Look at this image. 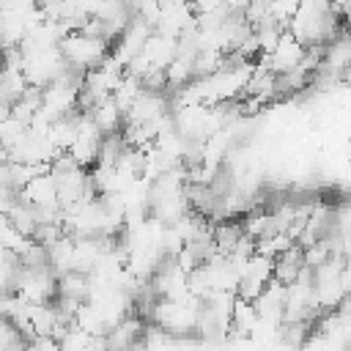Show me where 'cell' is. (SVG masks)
<instances>
[{"label":"cell","mask_w":351,"mask_h":351,"mask_svg":"<svg viewBox=\"0 0 351 351\" xmlns=\"http://www.w3.org/2000/svg\"><path fill=\"white\" fill-rule=\"evenodd\" d=\"M22 58H25L22 74H25L27 85L38 88V90H44L47 85L58 82L69 71V63H66L60 47L58 49H47V52H27V55L22 52Z\"/></svg>","instance_id":"4"},{"label":"cell","mask_w":351,"mask_h":351,"mask_svg":"<svg viewBox=\"0 0 351 351\" xmlns=\"http://www.w3.org/2000/svg\"><path fill=\"white\" fill-rule=\"evenodd\" d=\"M274 280V261L263 258V255H252L244 269H241V277H239V288H236V296L244 299V302H255L266 285Z\"/></svg>","instance_id":"7"},{"label":"cell","mask_w":351,"mask_h":351,"mask_svg":"<svg viewBox=\"0 0 351 351\" xmlns=\"http://www.w3.org/2000/svg\"><path fill=\"white\" fill-rule=\"evenodd\" d=\"M340 14L335 5L329 3H315V0H307V3H299L291 25H288V33L304 47V49H324L337 33H340Z\"/></svg>","instance_id":"1"},{"label":"cell","mask_w":351,"mask_h":351,"mask_svg":"<svg viewBox=\"0 0 351 351\" xmlns=\"http://www.w3.org/2000/svg\"><path fill=\"white\" fill-rule=\"evenodd\" d=\"M176 55H178V38H173V36H165V33H151V38L145 41V47H143V52H140V58L154 69V71H165L173 60H176Z\"/></svg>","instance_id":"8"},{"label":"cell","mask_w":351,"mask_h":351,"mask_svg":"<svg viewBox=\"0 0 351 351\" xmlns=\"http://www.w3.org/2000/svg\"><path fill=\"white\" fill-rule=\"evenodd\" d=\"M304 55H307V49L285 30L282 38L277 41V47L261 58V66H263L266 71H271L274 77H285V74H293V71L302 66Z\"/></svg>","instance_id":"6"},{"label":"cell","mask_w":351,"mask_h":351,"mask_svg":"<svg viewBox=\"0 0 351 351\" xmlns=\"http://www.w3.org/2000/svg\"><path fill=\"white\" fill-rule=\"evenodd\" d=\"M19 200L30 208H60L58 203V184L49 173H41L36 176L22 192H19Z\"/></svg>","instance_id":"10"},{"label":"cell","mask_w":351,"mask_h":351,"mask_svg":"<svg viewBox=\"0 0 351 351\" xmlns=\"http://www.w3.org/2000/svg\"><path fill=\"white\" fill-rule=\"evenodd\" d=\"M200 310H203V299L192 293L178 302L156 299V304L151 307V326H159L173 337H189V335H197Z\"/></svg>","instance_id":"2"},{"label":"cell","mask_w":351,"mask_h":351,"mask_svg":"<svg viewBox=\"0 0 351 351\" xmlns=\"http://www.w3.org/2000/svg\"><path fill=\"white\" fill-rule=\"evenodd\" d=\"M58 291V274L49 266H19L14 293L27 304H49Z\"/></svg>","instance_id":"5"},{"label":"cell","mask_w":351,"mask_h":351,"mask_svg":"<svg viewBox=\"0 0 351 351\" xmlns=\"http://www.w3.org/2000/svg\"><path fill=\"white\" fill-rule=\"evenodd\" d=\"M27 351H60V343L55 337H33L27 340Z\"/></svg>","instance_id":"14"},{"label":"cell","mask_w":351,"mask_h":351,"mask_svg":"<svg viewBox=\"0 0 351 351\" xmlns=\"http://www.w3.org/2000/svg\"><path fill=\"white\" fill-rule=\"evenodd\" d=\"M189 25H195V14L189 3H159V22L156 33L178 38Z\"/></svg>","instance_id":"9"},{"label":"cell","mask_w":351,"mask_h":351,"mask_svg":"<svg viewBox=\"0 0 351 351\" xmlns=\"http://www.w3.org/2000/svg\"><path fill=\"white\" fill-rule=\"evenodd\" d=\"M58 293H60V299H69V302L85 304V302H88V296H90V274L69 271V274L58 277Z\"/></svg>","instance_id":"13"},{"label":"cell","mask_w":351,"mask_h":351,"mask_svg":"<svg viewBox=\"0 0 351 351\" xmlns=\"http://www.w3.org/2000/svg\"><path fill=\"white\" fill-rule=\"evenodd\" d=\"M261 324V315L255 310V302H244L236 296V304H233V313H230V337H252L255 329Z\"/></svg>","instance_id":"12"},{"label":"cell","mask_w":351,"mask_h":351,"mask_svg":"<svg viewBox=\"0 0 351 351\" xmlns=\"http://www.w3.org/2000/svg\"><path fill=\"white\" fill-rule=\"evenodd\" d=\"M60 52L69 63L71 71L77 74H88L93 69H99L110 52H112V44L104 41V38H96V36H88L82 30H71L63 41H60Z\"/></svg>","instance_id":"3"},{"label":"cell","mask_w":351,"mask_h":351,"mask_svg":"<svg viewBox=\"0 0 351 351\" xmlns=\"http://www.w3.org/2000/svg\"><path fill=\"white\" fill-rule=\"evenodd\" d=\"M85 115L93 121V126H96L104 137H110V134H121V129L126 126V115L121 112V107H118L112 99L99 101V104L90 107Z\"/></svg>","instance_id":"11"}]
</instances>
